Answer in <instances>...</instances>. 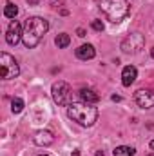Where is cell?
<instances>
[{"instance_id":"obj_21","label":"cell","mask_w":154,"mask_h":156,"mask_svg":"<svg viewBox=\"0 0 154 156\" xmlns=\"http://www.w3.org/2000/svg\"><path fill=\"white\" fill-rule=\"evenodd\" d=\"M96 156H103V153H100V151H98V153H96Z\"/></svg>"},{"instance_id":"obj_22","label":"cell","mask_w":154,"mask_h":156,"mask_svg":"<svg viewBox=\"0 0 154 156\" xmlns=\"http://www.w3.org/2000/svg\"><path fill=\"white\" fill-rule=\"evenodd\" d=\"M151 149H154V140L151 142Z\"/></svg>"},{"instance_id":"obj_10","label":"cell","mask_w":154,"mask_h":156,"mask_svg":"<svg viewBox=\"0 0 154 156\" xmlns=\"http://www.w3.org/2000/svg\"><path fill=\"white\" fill-rule=\"evenodd\" d=\"M136 75H138V71H136L134 66H127V67H123V71H121V83H123L125 87H129L131 83H134Z\"/></svg>"},{"instance_id":"obj_12","label":"cell","mask_w":154,"mask_h":156,"mask_svg":"<svg viewBox=\"0 0 154 156\" xmlns=\"http://www.w3.org/2000/svg\"><path fill=\"white\" fill-rule=\"evenodd\" d=\"M80 98H82L85 104H96V102L100 100V96H98L93 89H85V87L80 91Z\"/></svg>"},{"instance_id":"obj_15","label":"cell","mask_w":154,"mask_h":156,"mask_svg":"<svg viewBox=\"0 0 154 156\" xmlns=\"http://www.w3.org/2000/svg\"><path fill=\"white\" fill-rule=\"evenodd\" d=\"M22 109H24V100H22V98H13V102H11V111H13L15 115H18V113H22Z\"/></svg>"},{"instance_id":"obj_13","label":"cell","mask_w":154,"mask_h":156,"mask_svg":"<svg viewBox=\"0 0 154 156\" xmlns=\"http://www.w3.org/2000/svg\"><path fill=\"white\" fill-rule=\"evenodd\" d=\"M113 154H114V156H134V154H136V151H134L132 147L120 145V147H116L114 151H113Z\"/></svg>"},{"instance_id":"obj_23","label":"cell","mask_w":154,"mask_h":156,"mask_svg":"<svg viewBox=\"0 0 154 156\" xmlns=\"http://www.w3.org/2000/svg\"><path fill=\"white\" fill-rule=\"evenodd\" d=\"M40 156H47V154H40Z\"/></svg>"},{"instance_id":"obj_3","label":"cell","mask_w":154,"mask_h":156,"mask_svg":"<svg viewBox=\"0 0 154 156\" xmlns=\"http://www.w3.org/2000/svg\"><path fill=\"white\" fill-rule=\"evenodd\" d=\"M100 7L111 22H121L129 15V4L125 0H100Z\"/></svg>"},{"instance_id":"obj_24","label":"cell","mask_w":154,"mask_h":156,"mask_svg":"<svg viewBox=\"0 0 154 156\" xmlns=\"http://www.w3.org/2000/svg\"><path fill=\"white\" fill-rule=\"evenodd\" d=\"M149 156H154V154H149Z\"/></svg>"},{"instance_id":"obj_17","label":"cell","mask_w":154,"mask_h":156,"mask_svg":"<svg viewBox=\"0 0 154 156\" xmlns=\"http://www.w3.org/2000/svg\"><path fill=\"white\" fill-rule=\"evenodd\" d=\"M91 26H93L94 31H103V22H102V20H93Z\"/></svg>"},{"instance_id":"obj_8","label":"cell","mask_w":154,"mask_h":156,"mask_svg":"<svg viewBox=\"0 0 154 156\" xmlns=\"http://www.w3.org/2000/svg\"><path fill=\"white\" fill-rule=\"evenodd\" d=\"M134 100H136V104L140 107L151 109V107H154V91H151V89H140V91H136Z\"/></svg>"},{"instance_id":"obj_11","label":"cell","mask_w":154,"mask_h":156,"mask_svg":"<svg viewBox=\"0 0 154 156\" xmlns=\"http://www.w3.org/2000/svg\"><path fill=\"white\" fill-rule=\"evenodd\" d=\"M94 55H96V51L91 44H83L76 49V56L80 60H91V58H94Z\"/></svg>"},{"instance_id":"obj_1","label":"cell","mask_w":154,"mask_h":156,"mask_svg":"<svg viewBox=\"0 0 154 156\" xmlns=\"http://www.w3.org/2000/svg\"><path fill=\"white\" fill-rule=\"evenodd\" d=\"M49 29V22L42 16H31L26 20V26H24V35H22V40H24V45L27 49H33L40 44V40L44 38V35L47 33Z\"/></svg>"},{"instance_id":"obj_16","label":"cell","mask_w":154,"mask_h":156,"mask_svg":"<svg viewBox=\"0 0 154 156\" xmlns=\"http://www.w3.org/2000/svg\"><path fill=\"white\" fill-rule=\"evenodd\" d=\"M4 15H5L7 18H15V16L18 15V7H16L15 4H7L5 9H4Z\"/></svg>"},{"instance_id":"obj_2","label":"cell","mask_w":154,"mask_h":156,"mask_svg":"<svg viewBox=\"0 0 154 156\" xmlns=\"http://www.w3.org/2000/svg\"><path fill=\"white\" fill-rule=\"evenodd\" d=\"M67 116L83 127H91L98 118V111L91 104H69Z\"/></svg>"},{"instance_id":"obj_18","label":"cell","mask_w":154,"mask_h":156,"mask_svg":"<svg viewBox=\"0 0 154 156\" xmlns=\"http://www.w3.org/2000/svg\"><path fill=\"white\" fill-rule=\"evenodd\" d=\"M76 35H78V37H85V29L78 27V29H76Z\"/></svg>"},{"instance_id":"obj_19","label":"cell","mask_w":154,"mask_h":156,"mask_svg":"<svg viewBox=\"0 0 154 156\" xmlns=\"http://www.w3.org/2000/svg\"><path fill=\"white\" fill-rule=\"evenodd\" d=\"M27 2H29V4H33V5H35V4H38V0H27Z\"/></svg>"},{"instance_id":"obj_20","label":"cell","mask_w":154,"mask_h":156,"mask_svg":"<svg viewBox=\"0 0 154 156\" xmlns=\"http://www.w3.org/2000/svg\"><path fill=\"white\" fill-rule=\"evenodd\" d=\"M151 56H152V58H154V47H152V49H151Z\"/></svg>"},{"instance_id":"obj_4","label":"cell","mask_w":154,"mask_h":156,"mask_svg":"<svg viewBox=\"0 0 154 156\" xmlns=\"http://www.w3.org/2000/svg\"><path fill=\"white\" fill-rule=\"evenodd\" d=\"M0 66H2V78H4V80L18 76V73H20L16 60H15L11 55H7V53H2V55H0Z\"/></svg>"},{"instance_id":"obj_7","label":"cell","mask_w":154,"mask_h":156,"mask_svg":"<svg viewBox=\"0 0 154 156\" xmlns=\"http://www.w3.org/2000/svg\"><path fill=\"white\" fill-rule=\"evenodd\" d=\"M22 35H24V31H22L20 22H18V20H13V22L9 24V27H7L5 42H7L9 45H16V44L20 42V38H22Z\"/></svg>"},{"instance_id":"obj_6","label":"cell","mask_w":154,"mask_h":156,"mask_svg":"<svg viewBox=\"0 0 154 156\" xmlns=\"http://www.w3.org/2000/svg\"><path fill=\"white\" fill-rule=\"evenodd\" d=\"M143 44H145L143 35L132 33V35H129L127 38L121 42V51L123 53H138L140 49H143Z\"/></svg>"},{"instance_id":"obj_14","label":"cell","mask_w":154,"mask_h":156,"mask_svg":"<svg viewBox=\"0 0 154 156\" xmlns=\"http://www.w3.org/2000/svg\"><path fill=\"white\" fill-rule=\"evenodd\" d=\"M54 44H56L58 49H64V47H67V45L71 44V37H69L67 33H62V35H58V37L54 38Z\"/></svg>"},{"instance_id":"obj_9","label":"cell","mask_w":154,"mask_h":156,"mask_svg":"<svg viewBox=\"0 0 154 156\" xmlns=\"http://www.w3.org/2000/svg\"><path fill=\"white\" fill-rule=\"evenodd\" d=\"M33 140H35V144L40 145V147H47V145H51L54 142V138H53V134L49 131H38V133H35Z\"/></svg>"},{"instance_id":"obj_5","label":"cell","mask_w":154,"mask_h":156,"mask_svg":"<svg viewBox=\"0 0 154 156\" xmlns=\"http://www.w3.org/2000/svg\"><path fill=\"white\" fill-rule=\"evenodd\" d=\"M51 93H53V100H54L58 105H67V104H69L71 89H69V85H67L65 82H62V80H60V82H54Z\"/></svg>"}]
</instances>
